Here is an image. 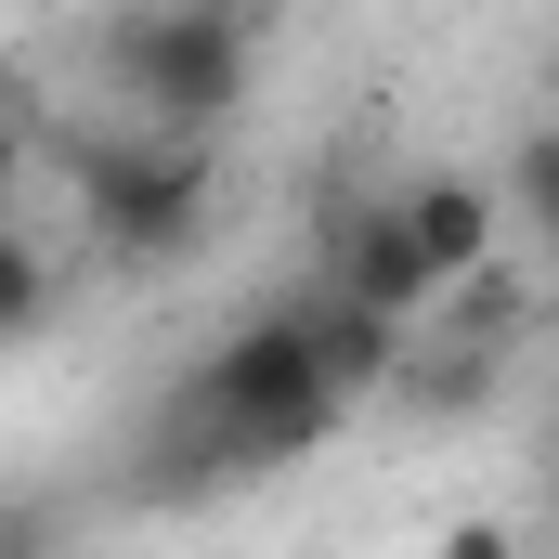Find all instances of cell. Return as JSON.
<instances>
[{"label": "cell", "instance_id": "8992f818", "mask_svg": "<svg viewBox=\"0 0 559 559\" xmlns=\"http://www.w3.org/2000/svg\"><path fill=\"white\" fill-rule=\"evenodd\" d=\"M442 325H468V338H534V325H547V299H534V286H521V261L495 248L468 286H442Z\"/></svg>", "mask_w": 559, "mask_h": 559}, {"label": "cell", "instance_id": "277c9868", "mask_svg": "<svg viewBox=\"0 0 559 559\" xmlns=\"http://www.w3.org/2000/svg\"><path fill=\"white\" fill-rule=\"evenodd\" d=\"M404 222H417L429 274L468 286L495 248H508V182H481V169H429V182H404Z\"/></svg>", "mask_w": 559, "mask_h": 559}, {"label": "cell", "instance_id": "9c48e42d", "mask_svg": "<svg viewBox=\"0 0 559 559\" xmlns=\"http://www.w3.org/2000/svg\"><path fill=\"white\" fill-rule=\"evenodd\" d=\"M521 547V521H442V559H508Z\"/></svg>", "mask_w": 559, "mask_h": 559}, {"label": "cell", "instance_id": "8fae6325", "mask_svg": "<svg viewBox=\"0 0 559 559\" xmlns=\"http://www.w3.org/2000/svg\"><path fill=\"white\" fill-rule=\"evenodd\" d=\"M39 13H66V0H39Z\"/></svg>", "mask_w": 559, "mask_h": 559}, {"label": "cell", "instance_id": "30bf717a", "mask_svg": "<svg viewBox=\"0 0 559 559\" xmlns=\"http://www.w3.org/2000/svg\"><path fill=\"white\" fill-rule=\"evenodd\" d=\"M547 92H559V52H547Z\"/></svg>", "mask_w": 559, "mask_h": 559}, {"label": "cell", "instance_id": "52a82bcc", "mask_svg": "<svg viewBox=\"0 0 559 559\" xmlns=\"http://www.w3.org/2000/svg\"><path fill=\"white\" fill-rule=\"evenodd\" d=\"M508 209H521V235L559 261V118H534V131L508 143Z\"/></svg>", "mask_w": 559, "mask_h": 559}, {"label": "cell", "instance_id": "7a4b0ae2", "mask_svg": "<svg viewBox=\"0 0 559 559\" xmlns=\"http://www.w3.org/2000/svg\"><path fill=\"white\" fill-rule=\"evenodd\" d=\"M209 131H105L79 143V222H92V248L118 261V274H169V261H195V235H209Z\"/></svg>", "mask_w": 559, "mask_h": 559}, {"label": "cell", "instance_id": "6da1fadb", "mask_svg": "<svg viewBox=\"0 0 559 559\" xmlns=\"http://www.w3.org/2000/svg\"><path fill=\"white\" fill-rule=\"evenodd\" d=\"M182 404H209L235 481H248V468H299V455H325V442L352 429V391L325 378V338H312V299H274V312L222 325L209 365L182 378Z\"/></svg>", "mask_w": 559, "mask_h": 559}, {"label": "cell", "instance_id": "5b68a950", "mask_svg": "<svg viewBox=\"0 0 559 559\" xmlns=\"http://www.w3.org/2000/svg\"><path fill=\"white\" fill-rule=\"evenodd\" d=\"M508 391V338H468V325H442L429 312L417 352H404V378H391V404H417V417H481Z\"/></svg>", "mask_w": 559, "mask_h": 559}, {"label": "cell", "instance_id": "ba28073f", "mask_svg": "<svg viewBox=\"0 0 559 559\" xmlns=\"http://www.w3.org/2000/svg\"><path fill=\"white\" fill-rule=\"evenodd\" d=\"M52 312V248H13V299H0V338H39Z\"/></svg>", "mask_w": 559, "mask_h": 559}, {"label": "cell", "instance_id": "3957f363", "mask_svg": "<svg viewBox=\"0 0 559 559\" xmlns=\"http://www.w3.org/2000/svg\"><path fill=\"white\" fill-rule=\"evenodd\" d=\"M105 66H118V92H131L156 131H222V118L248 105V79H261L235 0H156V13H118V26H105Z\"/></svg>", "mask_w": 559, "mask_h": 559}, {"label": "cell", "instance_id": "7c38bea8", "mask_svg": "<svg viewBox=\"0 0 559 559\" xmlns=\"http://www.w3.org/2000/svg\"><path fill=\"white\" fill-rule=\"evenodd\" d=\"M235 13H261V0H235Z\"/></svg>", "mask_w": 559, "mask_h": 559}]
</instances>
